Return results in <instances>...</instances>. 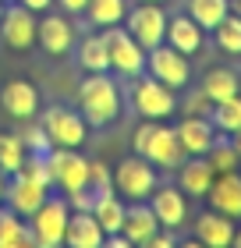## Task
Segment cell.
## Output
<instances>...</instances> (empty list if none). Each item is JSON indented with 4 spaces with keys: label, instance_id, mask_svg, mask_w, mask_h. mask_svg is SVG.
Returning a JSON list of instances; mask_svg holds the SVG:
<instances>
[{
    "label": "cell",
    "instance_id": "41",
    "mask_svg": "<svg viewBox=\"0 0 241 248\" xmlns=\"http://www.w3.org/2000/svg\"><path fill=\"white\" fill-rule=\"evenodd\" d=\"M231 11H234V15H241V0H231Z\"/></svg>",
    "mask_w": 241,
    "mask_h": 248
},
{
    "label": "cell",
    "instance_id": "17",
    "mask_svg": "<svg viewBox=\"0 0 241 248\" xmlns=\"http://www.w3.org/2000/svg\"><path fill=\"white\" fill-rule=\"evenodd\" d=\"M103 227L89 209H71L67 213V227H64V245L67 248H99L103 245Z\"/></svg>",
    "mask_w": 241,
    "mask_h": 248
},
{
    "label": "cell",
    "instance_id": "14",
    "mask_svg": "<svg viewBox=\"0 0 241 248\" xmlns=\"http://www.w3.org/2000/svg\"><path fill=\"white\" fill-rule=\"evenodd\" d=\"M47 195H50V188L29 181V177H21V174H11L7 185H4V206L15 209L18 217H32V213L43 206Z\"/></svg>",
    "mask_w": 241,
    "mask_h": 248
},
{
    "label": "cell",
    "instance_id": "15",
    "mask_svg": "<svg viewBox=\"0 0 241 248\" xmlns=\"http://www.w3.org/2000/svg\"><path fill=\"white\" fill-rule=\"evenodd\" d=\"M36 43L47 53H53V57H64L75 46V25L64 15H50L47 11V18L36 21Z\"/></svg>",
    "mask_w": 241,
    "mask_h": 248
},
{
    "label": "cell",
    "instance_id": "45",
    "mask_svg": "<svg viewBox=\"0 0 241 248\" xmlns=\"http://www.w3.org/2000/svg\"><path fill=\"white\" fill-rule=\"evenodd\" d=\"M4 4H11V0H4Z\"/></svg>",
    "mask_w": 241,
    "mask_h": 248
},
{
    "label": "cell",
    "instance_id": "39",
    "mask_svg": "<svg viewBox=\"0 0 241 248\" xmlns=\"http://www.w3.org/2000/svg\"><path fill=\"white\" fill-rule=\"evenodd\" d=\"M231 145H234V149H238V156H241V128L234 131V142H231Z\"/></svg>",
    "mask_w": 241,
    "mask_h": 248
},
{
    "label": "cell",
    "instance_id": "27",
    "mask_svg": "<svg viewBox=\"0 0 241 248\" xmlns=\"http://www.w3.org/2000/svg\"><path fill=\"white\" fill-rule=\"evenodd\" d=\"M85 21L93 29H110V25H121L124 15H128V0H89L85 4Z\"/></svg>",
    "mask_w": 241,
    "mask_h": 248
},
{
    "label": "cell",
    "instance_id": "24",
    "mask_svg": "<svg viewBox=\"0 0 241 248\" xmlns=\"http://www.w3.org/2000/svg\"><path fill=\"white\" fill-rule=\"evenodd\" d=\"M202 93L209 96V103H220V99H231L241 93V75L231 67H209L202 75Z\"/></svg>",
    "mask_w": 241,
    "mask_h": 248
},
{
    "label": "cell",
    "instance_id": "7",
    "mask_svg": "<svg viewBox=\"0 0 241 248\" xmlns=\"http://www.w3.org/2000/svg\"><path fill=\"white\" fill-rule=\"evenodd\" d=\"M131 107L139 110L142 121H167L177 110V99H174V89H170V85L156 82L153 75H149V78L139 75L135 85H131Z\"/></svg>",
    "mask_w": 241,
    "mask_h": 248
},
{
    "label": "cell",
    "instance_id": "11",
    "mask_svg": "<svg viewBox=\"0 0 241 248\" xmlns=\"http://www.w3.org/2000/svg\"><path fill=\"white\" fill-rule=\"evenodd\" d=\"M145 71L156 78V82H163L170 89H185L188 78H192V64L181 50H174L170 43H160V46L145 50Z\"/></svg>",
    "mask_w": 241,
    "mask_h": 248
},
{
    "label": "cell",
    "instance_id": "12",
    "mask_svg": "<svg viewBox=\"0 0 241 248\" xmlns=\"http://www.w3.org/2000/svg\"><path fill=\"white\" fill-rule=\"evenodd\" d=\"M145 202H149V209L156 213L160 227H167V231L185 227V220H188V199H185V191H181V188H174V185H156L153 195H149Z\"/></svg>",
    "mask_w": 241,
    "mask_h": 248
},
{
    "label": "cell",
    "instance_id": "20",
    "mask_svg": "<svg viewBox=\"0 0 241 248\" xmlns=\"http://www.w3.org/2000/svg\"><path fill=\"white\" fill-rule=\"evenodd\" d=\"M160 231V220H156V213L149 209V202H131L128 209H124V223H121V234L128 238L131 245H142L153 238V234Z\"/></svg>",
    "mask_w": 241,
    "mask_h": 248
},
{
    "label": "cell",
    "instance_id": "16",
    "mask_svg": "<svg viewBox=\"0 0 241 248\" xmlns=\"http://www.w3.org/2000/svg\"><path fill=\"white\" fill-rule=\"evenodd\" d=\"M206 199H209V206H213L216 213L238 220V217H241V174H238V170L216 174L213 185H209V191H206Z\"/></svg>",
    "mask_w": 241,
    "mask_h": 248
},
{
    "label": "cell",
    "instance_id": "36",
    "mask_svg": "<svg viewBox=\"0 0 241 248\" xmlns=\"http://www.w3.org/2000/svg\"><path fill=\"white\" fill-rule=\"evenodd\" d=\"M185 110H188V114H195V117H209L213 103H209V96H206L202 89H199V93H192V99L185 103Z\"/></svg>",
    "mask_w": 241,
    "mask_h": 248
},
{
    "label": "cell",
    "instance_id": "32",
    "mask_svg": "<svg viewBox=\"0 0 241 248\" xmlns=\"http://www.w3.org/2000/svg\"><path fill=\"white\" fill-rule=\"evenodd\" d=\"M206 160H209L213 167V174H227V170H238V163H241V156L231 142H224V139H216L209 149H206Z\"/></svg>",
    "mask_w": 241,
    "mask_h": 248
},
{
    "label": "cell",
    "instance_id": "34",
    "mask_svg": "<svg viewBox=\"0 0 241 248\" xmlns=\"http://www.w3.org/2000/svg\"><path fill=\"white\" fill-rule=\"evenodd\" d=\"M21 142H25L29 153H50L53 149V142H50V135H47L43 124H29V128L21 131Z\"/></svg>",
    "mask_w": 241,
    "mask_h": 248
},
{
    "label": "cell",
    "instance_id": "23",
    "mask_svg": "<svg viewBox=\"0 0 241 248\" xmlns=\"http://www.w3.org/2000/svg\"><path fill=\"white\" fill-rule=\"evenodd\" d=\"M124 209H128V202H124L117 191H99V195L93 199V217H96V223L103 227V234H117L121 231V223H124Z\"/></svg>",
    "mask_w": 241,
    "mask_h": 248
},
{
    "label": "cell",
    "instance_id": "31",
    "mask_svg": "<svg viewBox=\"0 0 241 248\" xmlns=\"http://www.w3.org/2000/svg\"><path fill=\"white\" fill-rule=\"evenodd\" d=\"M213 36H216V46H220L224 53L238 57V53H241V15L227 11V18L213 29Z\"/></svg>",
    "mask_w": 241,
    "mask_h": 248
},
{
    "label": "cell",
    "instance_id": "22",
    "mask_svg": "<svg viewBox=\"0 0 241 248\" xmlns=\"http://www.w3.org/2000/svg\"><path fill=\"white\" fill-rule=\"evenodd\" d=\"M213 177L216 174H213V167H209L206 156H185V163L177 167V188L188 191V195H195V199H206Z\"/></svg>",
    "mask_w": 241,
    "mask_h": 248
},
{
    "label": "cell",
    "instance_id": "3",
    "mask_svg": "<svg viewBox=\"0 0 241 248\" xmlns=\"http://www.w3.org/2000/svg\"><path fill=\"white\" fill-rule=\"evenodd\" d=\"M67 213H71V206H67L64 195H47V199H43V206L32 213V217H25L29 234H32V245H36V248H57V245H64Z\"/></svg>",
    "mask_w": 241,
    "mask_h": 248
},
{
    "label": "cell",
    "instance_id": "1",
    "mask_svg": "<svg viewBox=\"0 0 241 248\" xmlns=\"http://www.w3.org/2000/svg\"><path fill=\"white\" fill-rule=\"evenodd\" d=\"M78 114L93 128L113 124L121 114V85L107 71H89V78L78 85Z\"/></svg>",
    "mask_w": 241,
    "mask_h": 248
},
{
    "label": "cell",
    "instance_id": "2",
    "mask_svg": "<svg viewBox=\"0 0 241 248\" xmlns=\"http://www.w3.org/2000/svg\"><path fill=\"white\" fill-rule=\"evenodd\" d=\"M131 145H135L139 156H145L153 167H163V170H177V167L185 163V149H181V142H177V131L167 128V124H160V121H142Z\"/></svg>",
    "mask_w": 241,
    "mask_h": 248
},
{
    "label": "cell",
    "instance_id": "13",
    "mask_svg": "<svg viewBox=\"0 0 241 248\" xmlns=\"http://www.w3.org/2000/svg\"><path fill=\"white\" fill-rule=\"evenodd\" d=\"M0 107H4L7 117L32 121L39 114V89L32 82H25V78H11V82L0 89Z\"/></svg>",
    "mask_w": 241,
    "mask_h": 248
},
{
    "label": "cell",
    "instance_id": "33",
    "mask_svg": "<svg viewBox=\"0 0 241 248\" xmlns=\"http://www.w3.org/2000/svg\"><path fill=\"white\" fill-rule=\"evenodd\" d=\"M18 174H21V177H29V181H36V185H43V188H53L47 153H29V156H25V163L18 167Z\"/></svg>",
    "mask_w": 241,
    "mask_h": 248
},
{
    "label": "cell",
    "instance_id": "40",
    "mask_svg": "<svg viewBox=\"0 0 241 248\" xmlns=\"http://www.w3.org/2000/svg\"><path fill=\"white\" fill-rule=\"evenodd\" d=\"M4 185H7V174H0V202H4Z\"/></svg>",
    "mask_w": 241,
    "mask_h": 248
},
{
    "label": "cell",
    "instance_id": "43",
    "mask_svg": "<svg viewBox=\"0 0 241 248\" xmlns=\"http://www.w3.org/2000/svg\"><path fill=\"white\" fill-rule=\"evenodd\" d=\"M149 4H163V0H149Z\"/></svg>",
    "mask_w": 241,
    "mask_h": 248
},
{
    "label": "cell",
    "instance_id": "42",
    "mask_svg": "<svg viewBox=\"0 0 241 248\" xmlns=\"http://www.w3.org/2000/svg\"><path fill=\"white\" fill-rule=\"evenodd\" d=\"M231 245H238V248H241V231H234V241H231Z\"/></svg>",
    "mask_w": 241,
    "mask_h": 248
},
{
    "label": "cell",
    "instance_id": "9",
    "mask_svg": "<svg viewBox=\"0 0 241 248\" xmlns=\"http://www.w3.org/2000/svg\"><path fill=\"white\" fill-rule=\"evenodd\" d=\"M36 11L21 7L18 0H11V4H4V11H0V43H4L7 50H18L25 53L36 46Z\"/></svg>",
    "mask_w": 241,
    "mask_h": 248
},
{
    "label": "cell",
    "instance_id": "30",
    "mask_svg": "<svg viewBox=\"0 0 241 248\" xmlns=\"http://www.w3.org/2000/svg\"><path fill=\"white\" fill-rule=\"evenodd\" d=\"M209 121H213V128H216V131L234 135V131L241 128V93L231 96V99H220V103H213Z\"/></svg>",
    "mask_w": 241,
    "mask_h": 248
},
{
    "label": "cell",
    "instance_id": "28",
    "mask_svg": "<svg viewBox=\"0 0 241 248\" xmlns=\"http://www.w3.org/2000/svg\"><path fill=\"white\" fill-rule=\"evenodd\" d=\"M227 11H231V0H188V11H185V15L195 18L206 32H213V29L227 18Z\"/></svg>",
    "mask_w": 241,
    "mask_h": 248
},
{
    "label": "cell",
    "instance_id": "18",
    "mask_svg": "<svg viewBox=\"0 0 241 248\" xmlns=\"http://www.w3.org/2000/svg\"><path fill=\"white\" fill-rule=\"evenodd\" d=\"M174 131H177V142H181V149H185V156H206V149L216 142V128H213L209 117L188 114Z\"/></svg>",
    "mask_w": 241,
    "mask_h": 248
},
{
    "label": "cell",
    "instance_id": "4",
    "mask_svg": "<svg viewBox=\"0 0 241 248\" xmlns=\"http://www.w3.org/2000/svg\"><path fill=\"white\" fill-rule=\"evenodd\" d=\"M110 177H113V191H117L124 202H145L153 195V188L160 185L156 181V167L139 153L128 156V160H121L110 170Z\"/></svg>",
    "mask_w": 241,
    "mask_h": 248
},
{
    "label": "cell",
    "instance_id": "8",
    "mask_svg": "<svg viewBox=\"0 0 241 248\" xmlns=\"http://www.w3.org/2000/svg\"><path fill=\"white\" fill-rule=\"evenodd\" d=\"M103 39H107V50H110V71H117L124 78H139L145 71V50L131 39V32L124 25L103 29Z\"/></svg>",
    "mask_w": 241,
    "mask_h": 248
},
{
    "label": "cell",
    "instance_id": "35",
    "mask_svg": "<svg viewBox=\"0 0 241 248\" xmlns=\"http://www.w3.org/2000/svg\"><path fill=\"white\" fill-rule=\"evenodd\" d=\"M89 188H93V195H99V191H110V188H113V177H110V167H107V163L89 160Z\"/></svg>",
    "mask_w": 241,
    "mask_h": 248
},
{
    "label": "cell",
    "instance_id": "38",
    "mask_svg": "<svg viewBox=\"0 0 241 248\" xmlns=\"http://www.w3.org/2000/svg\"><path fill=\"white\" fill-rule=\"evenodd\" d=\"M18 4H21V7H29V11H36V15H39V11H50V4H53V0H18Z\"/></svg>",
    "mask_w": 241,
    "mask_h": 248
},
{
    "label": "cell",
    "instance_id": "29",
    "mask_svg": "<svg viewBox=\"0 0 241 248\" xmlns=\"http://www.w3.org/2000/svg\"><path fill=\"white\" fill-rule=\"evenodd\" d=\"M25 142H21V135H11V131H0V174H18V167L25 163Z\"/></svg>",
    "mask_w": 241,
    "mask_h": 248
},
{
    "label": "cell",
    "instance_id": "37",
    "mask_svg": "<svg viewBox=\"0 0 241 248\" xmlns=\"http://www.w3.org/2000/svg\"><path fill=\"white\" fill-rule=\"evenodd\" d=\"M57 4H61V7L67 11V15H82V11H85V4H89V0H57Z\"/></svg>",
    "mask_w": 241,
    "mask_h": 248
},
{
    "label": "cell",
    "instance_id": "25",
    "mask_svg": "<svg viewBox=\"0 0 241 248\" xmlns=\"http://www.w3.org/2000/svg\"><path fill=\"white\" fill-rule=\"evenodd\" d=\"M0 248H36L25 217H18L7 206H0Z\"/></svg>",
    "mask_w": 241,
    "mask_h": 248
},
{
    "label": "cell",
    "instance_id": "19",
    "mask_svg": "<svg viewBox=\"0 0 241 248\" xmlns=\"http://www.w3.org/2000/svg\"><path fill=\"white\" fill-rule=\"evenodd\" d=\"M234 231H238L234 220L224 217V213H216V209L202 213V217L195 220V241L206 245V248H227L234 241Z\"/></svg>",
    "mask_w": 241,
    "mask_h": 248
},
{
    "label": "cell",
    "instance_id": "5",
    "mask_svg": "<svg viewBox=\"0 0 241 248\" xmlns=\"http://www.w3.org/2000/svg\"><path fill=\"white\" fill-rule=\"evenodd\" d=\"M39 124L47 128L50 142L61 145V149H82L85 139H89L85 117L78 114V110H71V107H61V103H53V107L43 110V114H39Z\"/></svg>",
    "mask_w": 241,
    "mask_h": 248
},
{
    "label": "cell",
    "instance_id": "44",
    "mask_svg": "<svg viewBox=\"0 0 241 248\" xmlns=\"http://www.w3.org/2000/svg\"><path fill=\"white\" fill-rule=\"evenodd\" d=\"M0 11H4V0H0Z\"/></svg>",
    "mask_w": 241,
    "mask_h": 248
},
{
    "label": "cell",
    "instance_id": "26",
    "mask_svg": "<svg viewBox=\"0 0 241 248\" xmlns=\"http://www.w3.org/2000/svg\"><path fill=\"white\" fill-rule=\"evenodd\" d=\"M78 64L85 71H110V50H107V39H103V29L89 32L78 43Z\"/></svg>",
    "mask_w": 241,
    "mask_h": 248
},
{
    "label": "cell",
    "instance_id": "10",
    "mask_svg": "<svg viewBox=\"0 0 241 248\" xmlns=\"http://www.w3.org/2000/svg\"><path fill=\"white\" fill-rule=\"evenodd\" d=\"M47 163H50V181L53 188H61V195H67L75 188H89V160L78 149L53 145L47 153Z\"/></svg>",
    "mask_w": 241,
    "mask_h": 248
},
{
    "label": "cell",
    "instance_id": "21",
    "mask_svg": "<svg viewBox=\"0 0 241 248\" xmlns=\"http://www.w3.org/2000/svg\"><path fill=\"white\" fill-rule=\"evenodd\" d=\"M202 36H206V29H202L195 18H188V15L167 18V39H163V43H170V46L181 50L185 57H192V53L202 50Z\"/></svg>",
    "mask_w": 241,
    "mask_h": 248
},
{
    "label": "cell",
    "instance_id": "6",
    "mask_svg": "<svg viewBox=\"0 0 241 248\" xmlns=\"http://www.w3.org/2000/svg\"><path fill=\"white\" fill-rule=\"evenodd\" d=\"M167 11L163 4H149V0H139V7H131L128 15H124L121 25L131 32V39L139 43L142 50H153L160 43L167 39Z\"/></svg>",
    "mask_w": 241,
    "mask_h": 248
}]
</instances>
